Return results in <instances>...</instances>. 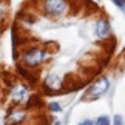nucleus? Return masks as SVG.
I'll return each mask as SVG.
<instances>
[{
	"label": "nucleus",
	"instance_id": "1a4fd4ad",
	"mask_svg": "<svg viewBox=\"0 0 125 125\" xmlns=\"http://www.w3.org/2000/svg\"><path fill=\"white\" fill-rule=\"evenodd\" d=\"M36 107H42V99L39 96H32L28 100V108H36Z\"/></svg>",
	"mask_w": 125,
	"mask_h": 125
},
{
	"label": "nucleus",
	"instance_id": "7ed1b4c3",
	"mask_svg": "<svg viewBox=\"0 0 125 125\" xmlns=\"http://www.w3.org/2000/svg\"><path fill=\"white\" fill-rule=\"evenodd\" d=\"M110 88V80L108 77H100L88 88L85 94V99H97L100 96H104Z\"/></svg>",
	"mask_w": 125,
	"mask_h": 125
},
{
	"label": "nucleus",
	"instance_id": "39448f33",
	"mask_svg": "<svg viewBox=\"0 0 125 125\" xmlns=\"http://www.w3.org/2000/svg\"><path fill=\"white\" fill-rule=\"evenodd\" d=\"M26 119V110L16 108V110H9L6 117H5V125H19Z\"/></svg>",
	"mask_w": 125,
	"mask_h": 125
},
{
	"label": "nucleus",
	"instance_id": "f257e3e1",
	"mask_svg": "<svg viewBox=\"0 0 125 125\" xmlns=\"http://www.w3.org/2000/svg\"><path fill=\"white\" fill-rule=\"evenodd\" d=\"M46 57V50L40 46H28L22 52V60L26 68H36L43 63Z\"/></svg>",
	"mask_w": 125,
	"mask_h": 125
},
{
	"label": "nucleus",
	"instance_id": "0eeeda50",
	"mask_svg": "<svg viewBox=\"0 0 125 125\" xmlns=\"http://www.w3.org/2000/svg\"><path fill=\"white\" fill-rule=\"evenodd\" d=\"M94 32L99 39H107L110 34V22L107 19H100V20L96 22L94 25Z\"/></svg>",
	"mask_w": 125,
	"mask_h": 125
},
{
	"label": "nucleus",
	"instance_id": "20e7f679",
	"mask_svg": "<svg viewBox=\"0 0 125 125\" xmlns=\"http://www.w3.org/2000/svg\"><path fill=\"white\" fill-rule=\"evenodd\" d=\"M60 88H62V80L57 74H50L45 79V82H43V90H45V93H48V94L59 93Z\"/></svg>",
	"mask_w": 125,
	"mask_h": 125
},
{
	"label": "nucleus",
	"instance_id": "9d476101",
	"mask_svg": "<svg viewBox=\"0 0 125 125\" xmlns=\"http://www.w3.org/2000/svg\"><path fill=\"white\" fill-rule=\"evenodd\" d=\"M94 125H111V121H110L108 116H100V117L96 119Z\"/></svg>",
	"mask_w": 125,
	"mask_h": 125
},
{
	"label": "nucleus",
	"instance_id": "6e6552de",
	"mask_svg": "<svg viewBox=\"0 0 125 125\" xmlns=\"http://www.w3.org/2000/svg\"><path fill=\"white\" fill-rule=\"evenodd\" d=\"M17 73H19V76L20 77H23L25 80H28L31 85H36V82H37V76H34L32 73H30L25 66H22V65H17Z\"/></svg>",
	"mask_w": 125,
	"mask_h": 125
},
{
	"label": "nucleus",
	"instance_id": "f03ea898",
	"mask_svg": "<svg viewBox=\"0 0 125 125\" xmlns=\"http://www.w3.org/2000/svg\"><path fill=\"white\" fill-rule=\"evenodd\" d=\"M68 9L66 0H43V12L50 17H60Z\"/></svg>",
	"mask_w": 125,
	"mask_h": 125
},
{
	"label": "nucleus",
	"instance_id": "423d86ee",
	"mask_svg": "<svg viewBox=\"0 0 125 125\" xmlns=\"http://www.w3.org/2000/svg\"><path fill=\"white\" fill-rule=\"evenodd\" d=\"M11 97H12L14 104L25 102L28 99V88L22 83H14L12 88H11Z\"/></svg>",
	"mask_w": 125,
	"mask_h": 125
},
{
	"label": "nucleus",
	"instance_id": "ddd939ff",
	"mask_svg": "<svg viewBox=\"0 0 125 125\" xmlns=\"http://www.w3.org/2000/svg\"><path fill=\"white\" fill-rule=\"evenodd\" d=\"M113 125H124V119H122V116H114V124Z\"/></svg>",
	"mask_w": 125,
	"mask_h": 125
},
{
	"label": "nucleus",
	"instance_id": "9b49d317",
	"mask_svg": "<svg viewBox=\"0 0 125 125\" xmlns=\"http://www.w3.org/2000/svg\"><path fill=\"white\" fill-rule=\"evenodd\" d=\"M50 111H52V113H60L62 111V107L57 102H51L50 104Z\"/></svg>",
	"mask_w": 125,
	"mask_h": 125
},
{
	"label": "nucleus",
	"instance_id": "4468645a",
	"mask_svg": "<svg viewBox=\"0 0 125 125\" xmlns=\"http://www.w3.org/2000/svg\"><path fill=\"white\" fill-rule=\"evenodd\" d=\"M79 125H94V122H93V121H90V119H85V121H82Z\"/></svg>",
	"mask_w": 125,
	"mask_h": 125
},
{
	"label": "nucleus",
	"instance_id": "f8f14e48",
	"mask_svg": "<svg viewBox=\"0 0 125 125\" xmlns=\"http://www.w3.org/2000/svg\"><path fill=\"white\" fill-rule=\"evenodd\" d=\"M113 3L116 6H119L121 9H125V0H113Z\"/></svg>",
	"mask_w": 125,
	"mask_h": 125
}]
</instances>
